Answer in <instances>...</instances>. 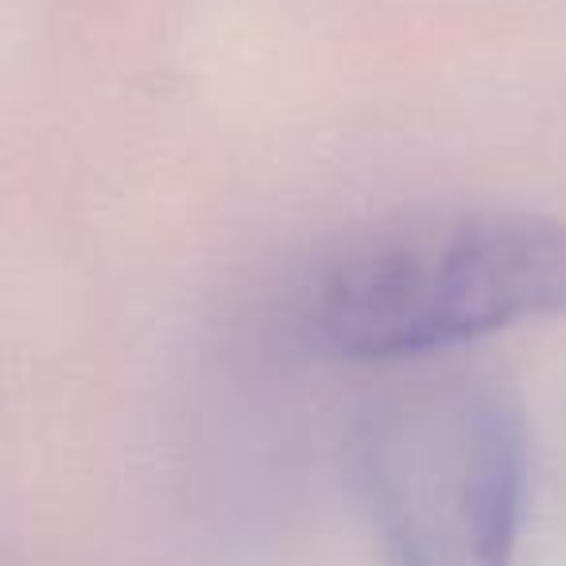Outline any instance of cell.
<instances>
[{"instance_id": "obj_2", "label": "cell", "mask_w": 566, "mask_h": 566, "mask_svg": "<svg viewBox=\"0 0 566 566\" xmlns=\"http://www.w3.org/2000/svg\"><path fill=\"white\" fill-rule=\"evenodd\" d=\"M354 478L388 566H512L524 527L520 408L481 377H419L354 427Z\"/></svg>"}, {"instance_id": "obj_1", "label": "cell", "mask_w": 566, "mask_h": 566, "mask_svg": "<svg viewBox=\"0 0 566 566\" xmlns=\"http://www.w3.org/2000/svg\"><path fill=\"white\" fill-rule=\"evenodd\" d=\"M566 315V221L527 210H416L349 229L300 264L283 331L331 361H416Z\"/></svg>"}]
</instances>
